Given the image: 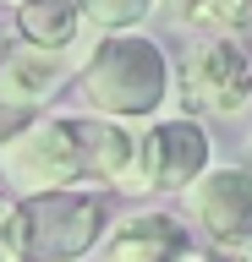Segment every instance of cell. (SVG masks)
<instances>
[{"mask_svg":"<svg viewBox=\"0 0 252 262\" xmlns=\"http://www.w3.org/2000/svg\"><path fill=\"white\" fill-rule=\"evenodd\" d=\"M77 98H83V115L137 126L159 115V104L170 98V55L143 33L104 38L77 71Z\"/></svg>","mask_w":252,"mask_h":262,"instance_id":"cell-1","label":"cell"},{"mask_svg":"<svg viewBox=\"0 0 252 262\" xmlns=\"http://www.w3.org/2000/svg\"><path fill=\"white\" fill-rule=\"evenodd\" d=\"M77 180H83V153L66 115H33L22 131L0 142V191L11 202L77 191Z\"/></svg>","mask_w":252,"mask_h":262,"instance_id":"cell-2","label":"cell"},{"mask_svg":"<svg viewBox=\"0 0 252 262\" xmlns=\"http://www.w3.org/2000/svg\"><path fill=\"white\" fill-rule=\"evenodd\" d=\"M181 104L186 120H236L252 110V49L241 38H192L181 55Z\"/></svg>","mask_w":252,"mask_h":262,"instance_id":"cell-3","label":"cell"},{"mask_svg":"<svg viewBox=\"0 0 252 262\" xmlns=\"http://www.w3.org/2000/svg\"><path fill=\"white\" fill-rule=\"evenodd\" d=\"M28 219V262H77L110 235V208L93 191H50L22 202Z\"/></svg>","mask_w":252,"mask_h":262,"instance_id":"cell-4","label":"cell"},{"mask_svg":"<svg viewBox=\"0 0 252 262\" xmlns=\"http://www.w3.org/2000/svg\"><path fill=\"white\" fill-rule=\"evenodd\" d=\"M186 219L203 229V241H214L219 251H241L252 241V175L241 164H219L203 169L181 191Z\"/></svg>","mask_w":252,"mask_h":262,"instance_id":"cell-5","label":"cell"},{"mask_svg":"<svg viewBox=\"0 0 252 262\" xmlns=\"http://www.w3.org/2000/svg\"><path fill=\"white\" fill-rule=\"evenodd\" d=\"M77 153H83V180H104L126 196H148L143 180V131L121 126V120H99V115H66Z\"/></svg>","mask_w":252,"mask_h":262,"instance_id":"cell-6","label":"cell"},{"mask_svg":"<svg viewBox=\"0 0 252 262\" xmlns=\"http://www.w3.org/2000/svg\"><path fill=\"white\" fill-rule=\"evenodd\" d=\"M208 169V131L186 115H165L143 126V180L148 191H186Z\"/></svg>","mask_w":252,"mask_h":262,"instance_id":"cell-7","label":"cell"},{"mask_svg":"<svg viewBox=\"0 0 252 262\" xmlns=\"http://www.w3.org/2000/svg\"><path fill=\"white\" fill-rule=\"evenodd\" d=\"M83 66H88V55H44L33 44L0 49V104L33 120V110L50 104L66 88V77H77Z\"/></svg>","mask_w":252,"mask_h":262,"instance_id":"cell-8","label":"cell"},{"mask_svg":"<svg viewBox=\"0 0 252 262\" xmlns=\"http://www.w3.org/2000/svg\"><path fill=\"white\" fill-rule=\"evenodd\" d=\"M186 224L176 213H132L99 246V262H176L186 251Z\"/></svg>","mask_w":252,"mask_h":262,"instance_id":"cell-9","label":"cell"},{"mask_svg":"<svg viewBox=\"0 0 252 262\" xmlns=\"http://www.w3.org/2000/svg\"><path fill=\"white\" fill-rule=\"evenodd\" d=\"M11 28H17L22 44L44 49V55H83V11L66 6V0H22L11 6Z\"/></svg>","mask_w":252,"mask_h":262,"instance_id":"cell-10","label":"cell"},{"mask_svg":"<svg viewBox=\"0 0 252 262\" xmlns=\"http://www.w3.org/2000/svg\"><path fill=\"white\" fill-rule=\"evenodd\" d=\"M170 22L198 38H252V0H203V6H176Z\"/></svg>","mask_w":252,"mask_h":262,"instance_id":"cell-11","label":"cell"},{"mask_svg":"<svg viewBox=\"0 0 252 262\" xmlns=\"http://www.w3.org/2000/svg\"><path fill=\"white\" fill-rule=\"evenodd\" d=\"M77 11H83L88 33L121 38V33H137V22L148 16V0H88V6H77Z\"/></svg>","mask_w":252,"mask_h":262,"instance_id":"cell-12","label":"cell"},{"mask_svg":"<svg viewBox=\"0 0 252 262\" xmlns=\"http://www.w3.org/2000/svg\"><path fill=\"white\" fill-rule=\"evenodd\" d=\"M22 126H28V115H17V110H6V104H0V142H6L11 131H22Z\"/></svg>","mask_w":252,"mask_h":262,"instance_id":"cell-13","label":"cell"},{"mask_svg":"<svg viewBox=\"0 0 252 262\" xmlns=\"http://www.w3.org/2000/svg\"><path fill=\"white\" fill-rule=\"evenodd\" d=\"M176 262H225V257H219V251H203V246H186Z\"/></svg>","mask_w":252,"mask_h":262,"instance_id":"cell-14","label":"cell"},{"mask_svg":"<svg viewBox=\"0 0 252 262\" xmlns=\"http://www.w3.org/2000/svg\"><path fill=\"white\" fill-rule=\"evenodd\" d=\"M225 262H252V241L241 246V251H230V257H225Z\"/></svg>","mask_w":252,"mask_h":262,"instance_id":"cell-15","label":"cell"},{"mask_svg":"<svg viewBox=\"0 0 252 262\" xmlns=\"http://www.w3.org/2000/svg\"><path fill=\"white\" fill-rule=\"evenodd\" d=\"M247 175H252V147H247Z\"/></svg>","mask_w":252,"mask_h":262,"instance_id":"cell-16","label":"cell"},{"mask_svg":"<svg viewBox=\"0 0 252 262\" xmlns=\"http://www.w3.org/2000/svg\"><path fill=\"white\" fill-rule=\"evenodd\" d=\"M247 44H252V38H247Z\"/></svg>","mask_w":252,"mask_h":262,"instance_id":"cell-17","label":"cell"}]
</instances>
